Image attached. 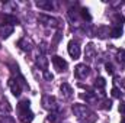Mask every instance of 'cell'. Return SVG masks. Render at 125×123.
Masks as SVG:
<instances>
[{
	"mask_svg": "<svg viewBox=\"0 0 125 123\" xmlns=\"http://www.w3.org/2000/svg\"><path fill=\"white\" fill-rule=\"evenodd\" d=\"M80 97H82L83 100H86L87 103H93V101L97 100V98H96V96H94V93H86V94H84V93H82V94H80Z\"/></svg>",
	"mask_w": 125,
	"mask_h": 123,
	"instance_id": "cell-19",
	"label": "cell"
},
{
	"mask_svg": "<svg viewBox=\"0 0 125 123\" xmlns=\"http://www.w3.org/2000/svg\"><path fill=\"white\" fill-rule=\"evenodd\" d=\"M121 123H125V116L122 117V119H121Z\"/></svg>",
	"mask_w": 125,
	"mask_h": 123,
	"instance_id": "cell-34",
	"label": "cell"
},
{
	"mask_svg": "<svg viewBox=\"0 0 125 123\" xmlns=\"http://www.w3.org/2000/svg\"><path fill=\"white\" fill-rule=\"evenodd\" d=\"M60 90H61V94L65 98H70L71 94H73V88H71L70 84H67V83H62L61 86H60Z\"/></svg>",
	"mask_w": 125,
	"mask_h": 123,
	"instance_id": "cell-15",
	"label": "cell"
},
{
	"mask_svg": "<svg viewBox=\"0 0 125 123\" xmlns=\"http://www.w3.org/2000/svg\"><path fill=\"white\" fill-rule=\"evenodd\" d=\"M19 119L22 123H31L33 120V113L31 110H23V112H19Z\"/></svg>",
	"mask_w": 125,
	"mask_h": 123,
	"instance_id": "cell-9",
	"label": "cell"
},
{
	"mask_svg": "<svg viewBox=\"0 0 125 123\" xmlns=\"http://www.w3.org/2000/svg\"><path fill=\"white\" fill-rule=\"evenodd\" d=\"M18 46H19L22 51H31V49H32L31 39H28V38H22V39L18 42Z\"/></svg>",
	"mask_w": 125,
	"mask_h": 123,
	"instance_id": "cell-13",
	"label": "cell"
},
{
	"mask_svg": "<svg viewBox=\"0 0 125 123\" xmlns=\"http://www.w3.org/2000/svg\"><path fill=\"white\" fill-rule=\"evenodd\" d=\"M29 100H22L21 103H19V106H18V110L19 112H23V110H29Z\"/></svg>",
	"mask_w": 125,
	"mask_h": 123,
	"instance_id": "cell-20",
	"label": "cell"
},
{
	"mask_svg": "<svg viewBox=\"0 0 125 123\" xmlns=\"http://www.w3.org/2000/svg\"><path fill=\"white\" fill-rule=\"evenodd\" d=\"M115 84H116V86H121L122 88H125V78H121V77H115Z\"/></svg>",
	"mask_w": 125,
	"mask_h": 123,
	"instance_id": "cell-25",
	"label": "cell"
},
{
	"mask_svg": "<svg viewBox=\"0 0 125 123\" xmlns=\"http://www.w3.org/2000/svg\"><path fill=\"white\" fill-rule=\"evenodd\" d=\"M0 48H1V45H0Z\"/></svg>",
	"mask_w": 125,
	"mask_h": 123,
	"instance_id": "cell-35",
	"label": "cell"
},
{
	"mask_svg": "<svg viewBox=\"0 0 125 123\" xmlns=\"http://www.w3.org/2000/svg\"><path fill=\"white\" fill-rule=\"evenodd\" d=\"M3 22H4L3 25H10V26H15V25L19 23L18 18L13 16V15H4V16H3Z\"/></svg>",
	"mask_w": 125,
	"mask_h": 123,
	"instance_id": "cell-14",
	"label": "cell"
},
{
	"mask_svg": "<svg viewBox=\"0 0 125 123\" xmlns=\"http://www.w3.org/2000/svg\"><path fill=\"white\" fill-rule=\"evenodd\" d=\"M111 94H112V97H115V98H121V96H122V93H121V90H119L118 87H114V88L111 90Z\"/></svg>",
	"mask_w": 125,
	"mask_h": 123,
	"instance_id": "cell-24",
	"label": "cell"
},
{
	"mask_svg": "<svg viewBox=\"0 0 125 123\" xmlns=\"http://www.w3.org/2000/svg\"><path fill=\"white\" fill-rule=\"evenodd\" d=\"M9 87H10V91H12V94H13L15 97H19V96H21L22 86H21V83H19L18 80L10 78V80H9Z\"/></svg>",
	"mask_w": 125,
	"mask_h": 123,
	"instance_id": "cell-7",
	"label": "cell"
},
{
	"mask_svg": "<svg viewBox=\"0 0 125 123\" xmlns=\"http://www.w3.org/2000/svg\"><path fill=\"white\" fill-rule=\"evenodd\" d=\"M118 60L121 62H125V49H119L118 51Z\"/></svg>",
	"mask_w": 125,
	"mask_h": 123,
	"instance_id": "cell-27",
	"label": "cell"
},
{
	"mask_svg": "<svg viewBox=\"0 0 125 123\" xmlns=\"http://www.w3.org/2000/svg\"><path fill=\"white\" fill-rule=\"evenodd\" d=\"M35 4L39 7V9H44V10H52L54 9V4L51 0H36Z\"/></svg>",
	"mask_w": 125,
	"mask_h": 123,
	"instance_id": "cell-11",
	"label": "cell"
},
{
	"mask_svg": "<svg viewBox=\"0 0 125 123\" xmlns=\"http://www.w3.org/2000/svg\"><path fill=\"white\" fill-rule=\"evenodd\" d=\"M80 15H82V18H83L84 20H87V22L92 20V16H90V13H89L87 9H82V10H80Z\"/></svg>",
	"mask_w": 125,
	"mask_h": 123,
	"instance_id": "cell-22",
	"label": "cell"
},
{
	"mask_svg": "<svg viewBox=\"0 0 125 123\" xmlns=\"http://www.w3.org/2000/svg\"><path fill=\"white\" fill-rule=\"evenodd\" d=\"M89 74H90L89 65H86V64H79V65H76V68H74V75H76V78L84 80L86 77H89Z\"/></svg>",
	"mask_w": 125,
	"mask_h": 123,
	"instance_id": "cell-3",
	"label": "cell"
},
{
	"mask_svg": "<svg viewBox=\"0 0 125 123\" xmlns=\"http://www.w3.org/2000/svg\"><path fill=\"white\" fill-rule=\"evenodd\" d=\"M124 22H125V16H124V15H121V13H116V15L114 16V23L116 25V28H121Z\"/></svg>",
	"mask_w": 125,
	"mask_h": 123,
	"instance_id": "cell-17",
	"label": "cell"
},
{
	"mask_svg": "<svg viewBox=\"0 0 125 123\" xmlns=\"http://www.w3.org/2000/svg\"><path fill=\"white\" fill-rule=\"evenodd\" d=\"M68 55L73 58V60H79V57H80V46H79V44H76V42H68Z\"/></svg>",
	"mask_w": 125,
	"mask_h": 123,
	"instance_id": "cell-6",
	"label": "cell"
},
{
	"mask_svg": "<svg viewBox=\"0 0 125 123\" xmlns=\"http://www.w3.org/2000/svg\"><path fill=\"white\" fill-rule=\"evenodd\" d=\"M105 86H106V81H105V78H103V77H97V78L94 80V87H96V88H99L100 91H103Z\"/></svg>",
	"mask_w": 125,
	"mask_h": 123,
	"instance_id": "cell-18",
	"label": "cell"
},
{
	"mask_svg": "<svg viewBox=\"0 0 125 123\" xmlns=\"http://www.w3.org/2000/svg\"><path fill=\"white\" fill-rule=\"evenodd\" d=\"M12 33H13V26H10V25H0V36L1 38L6 39Z\"/></svg>",
	"mask_w": 125,
	"mask_h": 123,
	"instance_id": "cell-12",
	"label": "cell"
},
{
	"mask_svg": "<svg viewBox=\"0 0 125 123\" xmlns=\"http://www.w3.org/2000/svg\"><path fill=\"white\" fill-rule=\"evenodd\" d=\"M51 62H52L54 68H55L58 72L65 71V68H67V61H64L61 57H58V55H54V57L51 58Z\"/></svg>",
	"mask_w": 125,
	"mask_h": 123,
	"instance_id": "cell-5",
	"label": "cell"
},
{
	"mask_svg": "<svg viewBox=\"0 0 125 123\" xmlns=\"http://www.w3.org/2000/svg\"><path fill=\"white\" fill-rule=\"evenodd\" d=\"M60 38H61V33L58 32V33H55V38H54V41H55V42H58V41H60Z\"/></svg>",
	"mask_w": 125,
	"mask_h": 123,
	"instance_id": "cell-33",
	"label": "cell"
},
{
	"mask_svg": "<svg viewBox=\"0 0 125 123\" xmlns=\"http://www.w3.org/2000/svg\"><path fill=\"white\" fill-rule=\"evenodd\" d=\"M109 35H111L112 38H119V36L122 35V28H116V26H115V28H112Z\"/></svg>",
	"mask_w": 125,
	"mask_h": 123,
	"instance_id": "cell-21",
	"label": "cell"
},
{
	"mask_svg": "<svg viewBox=\"0 0 125 123\" xmlns=\"http://www.w3.org/2000/svg\"><path fill=\"white\" fill-rule=\"evenodd\" d=\"M109 33H111V29H109L108 26H99V28L96 29V36H99L100 39L106 38Z\"/></svg>",
	"mask_w": 125,
	"mask_h": 123,
	"instance_id": "cell-16",
	"label": "cell"
},
{
	"mask_svg": "<svg viewBox=\"0 0 125 123\" xmlns=\"http://www.w3.org/2000/svg\"><path fill=\"white\" fill-rule=\"evenodd\" d=\"M42 107L47 109V110H50V112H55V110L58 109L57 98H55L54 96H50V94L44 96V97H42Z\"/></svg>",
	"mask_w": 125,
	"mask_h": 123,
	"instance_id": "cell-2",
	"label": "cell"
},
{
	"mask_svg": "<svg viewBox=\"0 0 125 123\" xmlns=\"http://www.w3.org/2000/svg\"><path fill=\"white\" fill-rule=\"evenodd\" d=\"M44 78L47 80V81H52V78H54V75L50 72V71H44Z\"/></svg>",
	"mask_w": 125,
	"mask_h": 123,
	"instance_id": "cell-29",
	"label": "cell"
},
{
	"mask_svg": "<svg viewBox=\"0 0 125 123\" xmlns=\"http://www.w3.org/2000/svg\"><path fill=\"white\" fill-rule=\"evenodd\" d=\"M119 112L125 116V103H121V104H119Z\"/></svg>",
	"mask_w": 125,
	"mask_h": 123,
	"instance_id": "cell-32",
	"label": "cell"
},
{
	"mask_svg": "<svg viewBox=\"0 0 125 123\" xmlns=\"http://www.w3.org/2000/svg\"><path fill=\"white\" fill-rule=\"evenodd\" d=\"M48 120H50V122H52V123H57L58 120H60V117H58V114H57V113H51V114L48 116Z\"/></svg>",
	"mask_w": 125,
	"mask_h": 123,
	"instance_id": "cell-26",
	"label": "cell"
},
{
	"mask_svg": "<svg viewBox=\"0 0 125 123\" xmlns=\"http://www.w3.org/2000/svg\"><path fill=\"white\" fill-rule=\"evenodd\" d=\"M71 110H73L74 116L83 123H94L97 119V116L84 104H73Z\"/></svg>",
	"mask_w": 125,
	"mask_h": 123,
	"instance_id": "cell-1",
	"label": "cell"
},
{
	"mask_svg": "<svg viewBox=\"0 0 125 123\" xmlns=\"http://www.w3.org/2000/svg\"><path fill=\"white\" fill-rule=\"evenodd\" d=\"M39 51H41V54H42V55L48 51V48H47V44H45V42H41V44H39Z\"/></svg>",
	"mask_w": 125,
	"mask_h": 123,
	"instance_id": "cell-28",
	"label": "cell"
},
{
	"mask_svg": "<svg viewBox=\"0 0 125 123\" xmlns=\"http://www.w3.org/2000/svg\"><path fill=\"white\" fill-rule=\"evenodd\" d=\"M0 109H1V112H4V110H6V113H9V112L12 110V107L9 106V103H7V100H1V104H0Z\"/></svg>",
	"mask_w": 125,
	"mask_h": 123,
	"instance_id": "cell-23",
	"label": "cell"
},
{
	"mask_svg": "<svg viewBox=\"0 0 125 123\" xmlns=\"http://www.w3.org/2000/svg\"><path fill=\"white\" fill-rule=\"evenodd\" d=\"M36 65L42 70V71H47V67H48V58H45V55H42V54H38V57H36Z\"/></svg>",
	"mask_w": 125,
	"mask_h": 123,
	"instance_id": "cell-10",
	"label": "cell"
},
{
	"mask_svg": "<svg viewBox=\"0 0 125 123\" xmlns=\"http://www.w3.org/2000/svg\"><path fill=\"white\" fill-rule=\"evenodd\" d=\"M94 57H96V48H94V45L93 44H87L86 49H84V58L87 61H93Z\"/></svg>",
	"mask_w": 125,
	"mask_h": 123,
	"instance_id": "cell-8",
	"label": "cell"
},
{
	"mask_svg": "<svg viewBox=\"0 0 125 123\" xmlns=\"http://www.w3.org/2000/svg\"><path fill=\"white\" fill-rule=\"evenodd\" d=\"M38 20L44 25V26H48V28H58V19L55 18H51V16H47V15H39L38 16Z\"/></svg>",
	"mask_w": 125,
	"mask_h": 123,
	"instance_id": "cell-4",
	"label": "cell"
},
{
	"mask_svg": "<svg viewBox=\"0 0 125 123\" xmlns=\"http://www.w3.org/2000/svg\"><path fill=\"white\" fill-rule=\"evenodd\" d=\"M105 68H106V72H108V74H111V75L114 74V65H112V64L108 62V64L105 65Z\"/></svg>",
	"mask_w": 125,
	"mask_h": 123,
	"instance_id": "cell-31",
	"label": "cell"
},
{
	"mask_svg": "<svg viewBox=\"0 0 125 123\" xmlns=\"http://www.w3.org/2000/svg\"><path fill=\"white\" fill-rule=\"evenodd\" d=\"M111 107H112V101L108 100V98L103 100V106H102V109H106V110H108V109H111Z\"/></svg>",
	"mask_w": 125,
	"mask_h": 123,
	"instance_id": "cell-30",
	"label": "cell"
}]
</instances>
